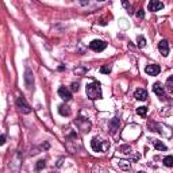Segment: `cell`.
<instances>
[{
    "mask_svg": "<svg viewBox=\"0 0 173 173\" xmlns=\"http://www.w3.org/2000/svg\"><path fill=\"white\" fill-rule=\"evenodd\" d=\"M89 47L93 50V52H103L104 49L107 47V43L104 41H100V39H95L89 43Z\"/></svg>",
    "mask_w": 173,
    "mask_h": 173,
    "instance_id": "obj_4",
    "label": "cell"
},
{
    "mask_svg": "<svg viewBox=\"0 0 173 173\" xmlns=\"http://www.w3.org/2000/svg\"><path fill=\"white\" fill-rule=\"evenodd\" d=\"M137 114L140 115V116L145 118V116H146V114H147V107H145V106L138 107V108H137Z\"/></svg>",
    "mask_w": 173,
    "mask_h": 173,
    "instance_id": "obj_19",
    "label": "cell"
},
{
    "mask_svg": "<svg viewBox=\"0 0 173 173\" xmlns=\"http://www.w3.org/2000/svg\"><path fill=\"white\" fill-rule=\"evenodd\" d=\"M119 124L120 122L118 118H114V119H111L110 122H108V128H110V133L111 134H115L118 131V128H119Z\"/></svg>",
    "mask_w": 173,
    "mask_h": 173,
    "instance_id": "obj_12",
    "label": "cell"
},
{
    "mask_svg": "<svg viewBox=\"0 0 173 173\" xmlns=\"http://www.w3.org/2000/svg\"><path fill=\"white\" fill-rule=\"evenodd\" d=\"M70 89H72L73 92H77V91H79V83H73L72 87H70Z\"/></svg>",
    "mask_w": 173,
    "mask_h": 173,
    "instance_id": "obj_25",
    "label": "cell"
},
{
    "mask_svg": "<svg viewBox=\"0 0 173 173\" xmlns=\"http://www.w3.org/2000/svg\"><path fill=\"white\" fill-rule=\"evenodd\" d=\"M135 15H137V18H140V19H144L145 18V11H144V10H138V11L137 12H135Z\"/></svg>",
    "mask_w": 173,
    "mask_h": 173,
    "instance_id": "obj_23",
    "label": "cell"
},
{
    "mask_svg": "<svg viewBox=\"0 0 173 173\" xmlns=\"http://www.w3.org/2000/svg\"><path fill=\"white\" fill-rule=\"evenodd\" d=\"M91 146H92L95 151H106L107 149L110 147V144L106 141H101L100 138L95 137V138H92V141H91Z\"/></svg>",
    "mask_w": 173,
    "mask_h": 173,
    "instance_id": "obj_2",
    "label": "cell"
},
{
    "mask_svg": "<svg viewBox=\"0 0 173 173\" xmlns=\"http://www.w3.org/2000/svg\"><path fill=\"white\" fill-rule=\"evenodd\" d=\"M46 167V161L45 160H39L38 162H37V165H35V169L37 171H41V169H43Z\"/></svg>",
    "mask_w": 173,
    "mask_h": 173,
    "instance_id": "obj_22",
    "label": "cell"
},
{
    "mask_svg": "<svg viewBox=\"0 0 173 173\" xmlns=\"http://www.w3.org/2000/svg\"><path fill=\"white\" fill-rule=\"evenodd\" d=\"M123 6L127 8V12H128V14H133V11H131V10H133V8H131V4H128L126 0H123Z\"/></svg>",
    "mask_w": 173,
    "mask_h": 173,
    "instance_id": "obj_24",
    "label": "cell"
},
{
    "mask_svg": "<svg viewBox=\"0 0 173 173\" xmlns=\"http://www.w3.org/2000/svg\"><path fill=\"white\" fill-rule=\"evenodd\" d=\"M158 50H160V53L164 57H167L169 54V43H168L167 39H161L160 41V43H158Z\"/></svg>",
    "mask_w": 173,
    "mask_h": 173,
    "instance_id": "obj_6",
    "label": "cell"
},
{
    "mask_svg": "<svg viewBox=\"0 0 173 173\" xmlns=\"http://www.w3.org/2000/svg\"><path fill=\"white\" fill-rule=\"evenodd\" d=\"M140 173H145V172H140Z\"/></svg>",
    "mask_w": 173,
    "mask_h": 173,
    "instance_id": "obj_27",
    "label": "cell"
},
{
    "mask_svg": "<svg viewBox=\"0 0 173 173\" xmlns=\"http://www.w3.org/2000/svg\"><path fill=\"white\" fill-rule=\"evenodd\" d=\"M118 167L120 169H123V171H128V169H130V162L126 160H119L118 161Z\"/></svg>",
    "mask_w": 173,
    "mask_h": 173,
    "instance_id": "obj_16",
    "label": "cell"
},
{
    "mask_svg": "<svg viewBox=\"0 0 173 173\" xmlns=\"http://www.w3.org/2000/svg\"><path fill=\"white\" fill-rule=\"evenodd\" d=\"M153 91H154V93L157 95L158 97H164V95H165V91H164V88H162V85L160 83H155L154 85H153Z\"/></svg>",
    "mask_w": 173,
    "mask_h": 173,
    "instance_id": "obj_13",
    "label": "cell"
},
{
    "mask_svg": "<svg viewBox=\"0 0 173 173\" xmlns=\"http://www.w3.org/2000/svg\"><path fill=\"white\" fill-rule=\"evenodd\" d=\"M111 70H112V66H111V65H103L100 68V73H103V74L111 73Z\"/></svg>",
    "mask_w": 173,
    "mask_h": 173,
    "instance_id": "obj_20",
    "label": "cell"
},
{
    "mask_svg": "<svg viewBox=\"0 0 173 173\" xmlns=\"http://www.w3.org/2000/svg\"><path fill=\"white\" fill-rule=\"evenodd\" d=\"M16 107H18V110L22 114H30L31 112V107L29 106V103H27L23 96H20L16 99Z\"/></svg>",
    "mask_w": 173,
    "mask_h": 173,
    "instance_id": "obj_3",
    "label": "cell"
},
{
    "mask_svg": "<svg viewBox=\"0 0 173 173\" xmlns=\"http://www.w3.org/2000/svg\"><path fill=\"white\" fill-rule=\"evenodd\" d=\"M58 95H60L61 99L65 100V101L72 99V93H70V91L68 89V88H65V87H60L58 88Z\"/></svg>",
    "mask_w": 173,
    "mask_h": 173,
    "instance_id": "obj_8",
    "label": "cell"
},
{
    "mask_svg": "<svg viewBox=\"0 0 173 173\" xmlns=\"http://www.w3.org/2000/svg\"><path fill=\"white\" fill-rule=\"evenodd\" d=\"M58 112L62 115V116H69L70 115V110H69V107L65 106V104H61V106L58 107Z\"/></svg>",
    "mask_w": 173,
    "mask_h": 173,
    "instance_id": "obj_14",
    "label": "cell"
},
{
    "mask_svg": "<svg viewBox=\"0 0 173 173\" xmlns=\"http://www.w3.org/2000/svg\"><path fill=\"white\" fill-rule=\"evenodd\" d=\"M0 144L2 145L6 144V135H2V138H0Z\"/></svg>",
    "mask_w": 173,
    "mask_h": 173,
    "instance_id": "obj_26",
    "label": "cell"
},
{
    "mask_svg": "<svg viewBox=\"0 0 173 173\" xmlns=\"http://www.w3.org/2000/svg\"><path fill=\"white\" fill-rule=\"evenodd\" d=\"M164 165L165 167H168V168H172L173 167V155H167V157L164 158Z\"/></svg>",
    "mask_w": 173,
    "mask_h": 173,
    "instance_id": "obj_17",
    "label": "cell"
},
{
    "mask_svg": "<svg viewBox=\"0 0 173 173\" xmlns=\"http://www.w3.org/2000/svg\"><path fill=\"white\" fill-rule=\"evenodd\" d=\"M147 7L151 12H157V11H160V10L164 8V3L157 2V0H151V2L147 4Z\"/></svg>",
    "mask_w": 173,
    "mask_h": 173,
    "instance_id": "obj_9",
    "label": "cell"
},
{
    "mask_svg": "<svg viewBox=\"0 0 173 173\" xmlns=\"http://www.w3.org/2000/svg\"><path fill=\"white\" fill-rule=\"evenodd\" d=\"M76 124H77V127H79L80 130L85 131V133H88V131L91 130V122L84 119V118H79V119L76 120Z\"/></svg>",
    "mask_w": 173,
    "mask_h": 173,
    "instance_id": "obj_5",
    "label": "cell"
},
{
    "mask_svg": "<svg viewBox=\"0 0 173 173\" xmlns=\"http://www.w3.org/2000/svg\"><path fill=\"white\" fill-rule=\"evenodd\" d=\"M137 43H138V47H141V49H142V47L146 46V39H145L144 37H138V38H137Z\"/></svg>",
    "mask_w": 173,
    "mask_h": 173,
    "instance_id": "obj_21",
    "label": "cell"
},
{
    "mask_svg": "<svg viewBox=\"0 0 173 173\" xmlns=\"http://www.w3.org/2000/svg\"><path fill=\"white\" fill-rule=\"evenodd\" d=\"M145 72H146L147 74H150V76H157V74L161 72V68H160V65L153 64V65H147L146 68H145Z\"/></svg>",
    "mask_w": 173,
    "mask_h": 173,
    "instance_id": "obj_10",
    "label": "cell"
},
{
    "mask_svg": "<svg viewBox=\"0 0 173 173\" xmlns=\"http://www.w3.org/2000/svg\"><path fill=\"white\" fill-rule=\"evenodd\" d=\"M165 87H167L168 92L173 93V76H171L169 79L167 80V83H165Z\"/></svg>",
    "mask_w": 173,
    "mask_h": 173,
    "instance_id": "obj_18",
    "label": "cell"
},
{
    "mask_svg": "<svg viewBox=\"0 0 173 173\" xmlns=\"http://www.w3.org/2000/svg\"><path fill=\"white\" fill-rule=\"evenodd\" d=\"M153 145H154V147L157 149V150H161V151H162V150L165 151V150H167V149H168V147L165 146L164 144H162L161 141H158V140H153Z\"/></svg>",
    "mask_w": 173,
    "mask_h": 173,
    "instance_id": "obj_15",
    "label": "cell"
},
{
    "mask_svg": "<svg viewBox=\"0 0 173 173\" xmlns=\"http://www.w3.org/2000/svg\"><path fill=\"white\" fill-rule=\"evenodd\" d=\"M134 97L137 100H141V101L147 100V91L145 89V88H138V89L134 92Z\"/></svg>",
    "mask_w": 173,
    "mask_h": 173,
    "instance_id": "obj_7",
    "label": "cell"
},
{
    "mask_svg": "<svg viewBox=\"0 0 173 173\" xmlns=\"http://www.w3.org/2000/svg\"><path fill=\"white\" fill-rule=\"evenodd\" d=\"M25 83H26V87L29 88V89H31V87H33V84H34V76H33V72L30 69H26Z\"/></svg>",
    "mask_w": 173,
    "mask_h": 173,
    "instance_id": "obj_11",
    "label": "cell"
},
{
    "mask_svg": "<svg viewBox=\"0 0 173 173\" xmlns=\"http://www.w3.org/2000/svg\"><path fill=\"white\" fill-rule=\"evenodd\" d=\"M87 96L89 97L91 100L101 99V85H100V83L93 81V83L88 84L87 85Z\"/></svg>",
    "mask_w": 173,
    "mask_h": 173,
    "instance_id": "obj_1",
    "label": "cell"
}]
</instances>
